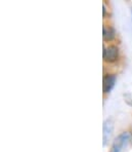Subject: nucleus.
Masks as SVG:
<instances>
[{
	"label": "nucleus",
	"instance_id": "obj_1",
	"mask_svg": "<svg viewBox=\"0 0 132 152\" xmlns=\"http://www.w3.org/2000/svg\"><path fill=\"white\" fill-rule=\"evenodd\" d=\"M128 140H129V134L123 133L122 135H120L119 137L117 138V140L114 142V144H113V146H112V149L110 152H120L122 150L123 146L126 144Z\"/></svg>",
	"mask_w": 132,
	"mask_h": 152
},
{
	"label": "nucleus",
	"instance_id": "obj_2",
	"mask_svg": "<svg viewBox=\"0 0 132 152\" xmlns=\"http://www.w3.org/2000/svg\"><path fill=\"white\" fill-rule=\"evenodd\" d=\"M119 56V50L118 48L115 45H111L109 48H104V59L107 62H114L118 59Z\"/></svg>",
	"mask_w": 132,
	"mask_h": 152
},
{
	"label": "nucleus",
	"instance_id": "obj_3",
	"mask_svg": "<svg viewBox=\"0 0 132 152\" xmlns=\"http://www.w3.org/2000/svg\"><path fill=\"white\" fill-rule=\"evenodd\" d=\"M116 82L115 75H106L104 77V93H109L111 89L114 88Z\"/></svg>",
	"mask_w": 132,
	"mask_h": 152
},
{
	"label": "nucleus",
	"instance_id": "obj_4",
	"mask_svg": "<svg viewBox=\"0 0 132 152\" xmlns=\"http://www.w3.org/2000/svg\"><path fill=\"white\" fill-rule=\"evenodd\" d=\"M112 131H113V124H111V121H106L104 126V144H106V141L111 137Z\"/></svg>",
	"mask_w": 132,
	"mask_h": 152
},
{
	"label": "nucleus",
	"instance_id": "obj_5",
	"mask_svg": "<svg viewBox=\"0 0 132 152\" xmlns=\"http://www.w3.org/2000/svg\"><path fill=\"white\" fill-rule=\"evenodd\" d=\"M104 40H112L115 37V31L113 28L108 26H104Z\"/></svg>",
	"mask_w": 132,
	"mask_h": 152
}]
</instances>
